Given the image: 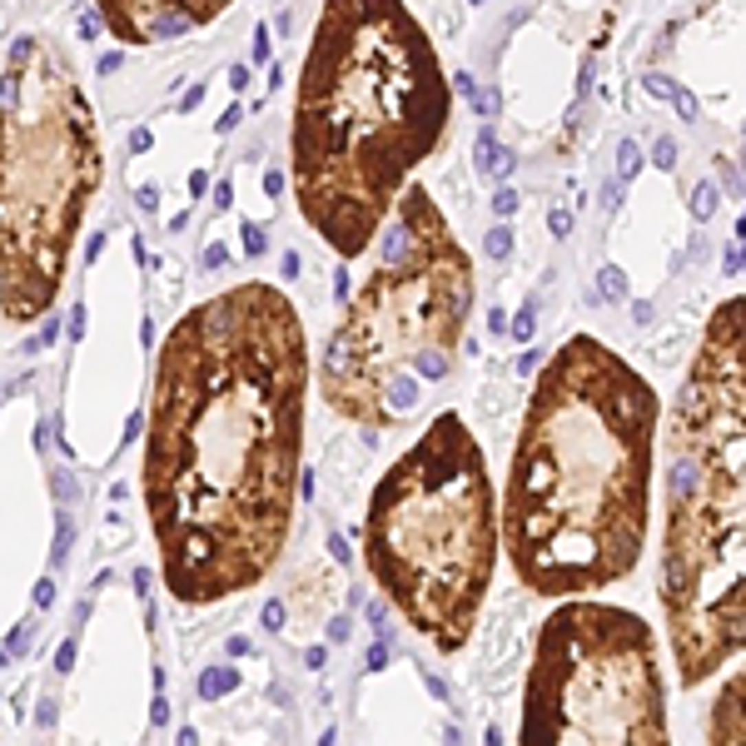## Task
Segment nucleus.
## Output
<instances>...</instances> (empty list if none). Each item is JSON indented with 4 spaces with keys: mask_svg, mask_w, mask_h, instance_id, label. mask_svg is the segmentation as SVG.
I'll list each match as a JSON object with an SVG mask.
<instances>
[{
    "mask_svg": "<svg viewBox=\"0 0 746 746\" xmlns=\"http://www.w3.org/2000/svg\"><path fill=\"white\" fill-rule=\"evenodd\" d=\"M741 269H746V239H736L727 249V274H741Z\"/></svg>",
    "mask_w": 746,
    "mask_h": 746,
    "instance_id": "obj_22",
    "label": "nucleus"
},
{
    "mask_svg": "<svg viewBox=\"0 0 746 746\" xmlns=\"http://www.w3.org/2000/svg\"><path fill=\"white\" fill-rule=\"evenodd\" d=\"M692 209H696V219H712V209H716V184H696Z\"/></svg>",
    "mask_w": 746,
    "mask_h": 746,
    "instance_id": "obj_16",
    "label": "nucleus"
},
{
    "mask_svg": "<svg viewBox=\"0 0 746 746\" xmlns=\"http://www.w3.org/2000/svg\"><path fill=\"white\" fill-rule=\"evenodd\" d=\"M70 657H75V642H65V647H60V657H55V667H60V672H70Z\"/></svg>",
    "mask_w": 746,
    "mask_h": 746,
    "instance_id": "obj_31",
    "label": "nucleus"
},
{
    "mask_svg": "<svg viewBox=\"0 0 746 746\" xmlns=\"http://www.w3.org/2000/svg\"><path fill=\"white\" fill-rule=\"evenodd\" d=\"M672 105H677V115H681V120H696V100H692L687 90H681V85H677V95H672Z\"/></svg>",
    "mask_w": 746,
    "mask_h": 746,
    "instance_id": "obj_21",
    "label": "nucleus"
},
{
    "mask_svg": "<svg viewBox=\"0 0 746 746\" xmlns=\"http://www.w3.org/2000/svg\"><path fill=\"white\" fill-rule=\"evenodd\" d=\"M224 264H229V249L224 244H209L204 249V269H224Z\"/></svg>",
    "mask_w": 746,
    "mask_h": 746,
    "instance_id": "obj_25",
    "label": "nucleus"
},
{
    "mask_svg": "<svg viewBox=\"0 0 746 746\" xmlns=\"http://www.w3.org/2000/svg\"><path fill=\"white\" fill-rule=\"evenodd\" d=\"M507 169H513V155L498 144V135L493 130H478V175H487V179H503Z\"/></svg>",
    "mask_w": 746,
    "mask_h": 746,
    "instance_id": "obj_11",
    "label": "nucleus"
},
{
    "mask_svg": "<svg viewBox=\"0 0 746 746\" xmlns=\"http://www.w3.org/2000/svg\"><path fill=\"white\" fill-rule=\"evenodd\" d=\"M80 333H85V309L70 314V338H80Z\"/></svg>",
    "mask_w": 746,
    "mask_h": 746,
    "instance_id": "obj_34",
    "label": "nucleus"
},
{
    "mask_svg": "<svg viewBox=\"0 0 746 746\" xmlns=\"http://www.w3.org/2000/svg\"><path fill=\"white\" fill-rule=\"evenodd\" d=\"M552 234H558V239L572 234V215H567V209H552Z\"/></svg>",
    "mask_w": 746,
    "mask_h": 746,
    "instance_id": "obj_26",
    "label": "nucleus"
},
{
    "mask_svg": "<svg viewBox=\"0 0 746 746\" xmlns=\"http://www.w3.org/2000/svg\"><path fill=\"white\" fill-rule=\"evenodd\" d=\"M523 741L532 746H662L667 692L657 637L637 612L607 602L558 607L538 632L523 687Z\"/></svg>",
    "mask_w": 746,
    "mask_h": 746,
    "instance_id": "obj_8",
    "label": "nucleus"
},
{
    "mask_svg": "<svg viewBox=\"0 0 746 746\" xmlns=\"http://www.w3.org/2000/svg\"><path fill=\"white\" fill-rule=\"evenodd\" d=\"M532 329H538V304H523V314L513 318V338H518V344H527Z\"/></svg>",
    "mask_w": 746,
    "mask_h": 746,
    "instance_id": "obj_15",
    "label": "nucleus"
},
{
    "mask_svg": "<svg viewBox=\"0 0 746 746\" xmlns=\"http://www.w3.org/2000/svg\"><path fill=\"white\" fill-rule=\"evenodd\" d=\"M234 681H239V672H234V667H215V672H204V677H199V696H204V701H215L219 692L234 687Z\"/></svg>",
    "mask_w": 746,
    "mask_h": 746,
    "instance_id": "obj_12",
    "label": "nucleus"
},
{
    "mask_svg": "<svg viewBox=\"0 0 746 746\" xmlns=\"http://www.w3.org/2000/svg\"><path fill=\"white\" fill-rule=\"evenodd\" d=\"M244 249L254 254V259H259V254L269 249V239H264V229H259V224H244Z\"/></svg>",
    "mask_w": 746,
    "mask_h": 746,
    "instance_id": "obj_18",
    "label": "nucleus"
},
{
    "mask_svg": "<svg viewBox=\"0 0 746 746\" xmlns=\"http://www.w3.org/2000/svg\"><path fill=\"white\" fill-rule=\"evenodd\" d=\"M329 637H333V642H349V617H333V622H329Z\"/></svg>",
    "mask_w": 746,
    "mask_h": 746,
    "instance_id": "obj_28",
    "label": "nucleus"
},
{
    "mask_svg": "<svg viewBox=\"0 0 746 746\" xmlns=\"http://www.w3.org/2000/svg\"><path fill=\"white\" fill-rule=\"evenodd\" d=\"M105 175L95 110L50 40H15L6 65V175H0V269L6 324H35L65 284L85 204Z\"/></svg>",
    "mask_w": 746,
    "mask_h": 746,
    "instance_id": "obj_7",
    "label": "nucleus"
},
{
    "mask_svg": "<svg viewBox=\"0 0 746 746\" xmlns=\"http://www.w3.org/2000/svg\"><path fill=\"white\" fill-rule=\"evenodd\" d=\"M507 249H513V234H507V224H498V229H487V254H493V259H503Z\"/></svg>",
    "mask_w": 746,
    "mask_h": 746,
    "instance_id": "obj_17",
    "label": "nucleus"
},
{
    "mask_svg": "<svg viewBox=\"0 0 746 746\" xmlns=\"http://www.w3.org/2000/svg\"><path fill=\"white\" fill-rule=\"evenodd\" d=\"M622 294H627V274L617 269V264H607L602 279H597V298H602V304H617Z\"/></svg>",
    "mask_w": 746,
    "mask_h": 746,
    "instance_id": "obj_13",
    "label": "nucleus"
},
{
    "mask_svg": "<svg viewBox=\"0 0 746 746\" xmlns=\"http://www.w3.org/2000/svg\"><path fill=\"white\" fill-rule=\"evenodd\" d=\"M707 736L712 741H746V662L721 681L712 716H707Z\"/></svg>",
    "mask_w": 746,
    "mask_h": 746,
    "instance_id": "obj_10",
    "label": "nucleus"
},
{
    "mask_svg": "<svg viewBox=\"0 0 746 746\" xmlns=\"http://www.w3.org/2000/svg\"><path fill=\"white\" fill-rule=\"evenodd\" d=\"M234 0H100L105 30L120 45H160L219 20Z\"/></svg>",
    "mask_w": 746,
    "mask_h": 746,
    "instance_id": "obj_9",
    "label": "nucleus"
},
{
    "mask_svg": "<svg viewBox=\"0 0 746 746\" xmlns=\"http://www.w3.org/2000/svg\"><path fill=\"white\" fill-rule=\"evenodd\" d=\"M518 373H538V353H523L518 358Z\"/></svg>",
    "mask_w": 746,
    "mask_h": 746,
    "instance_id": "obj_36",
    "label": "nucleus"
},
{
    "mask_svg": "<svg viewBox=\"0 0 746 746\" xmlns=\"http://www.w3.org/2000/svg\"><path fill=\"white\" fill-rule=\"evenodd\" d=\"M364 562L438 652L468 642L498 567V503L483 448L458 413H438L378 478Z\"/></svg>",
    "mask_w": 746,
    "mask_h": 746,
    "instance_id": "obj_6",
    "label": "nucleus"
},
{
    "mask_svg": "<svg viewBox=\"0 0 746 746\" xmlns=\"http://www.w3.org/2000/svg\"><path fill=\"white\" fill-rule=\"evenodd\" d=\"M215 204H219V209H229V204H234V189H229V184H219V189H215Z\"/></svg>",
    "mask_w": 746,
    "mask_h": 746,
    "instance_id": "obj_33",
    "label": "nucleus"
},
{
    "mask_svg": "<svg viewBox=\"0 0 746 746\" xmlns=\"http://www.w3.org/2000/svg\"><path fill=\"white\" fill-rule=\"evenodd\" d=\"M135 204H140V209H144V215H149V209H155V204H160V195H155V189H140V195H135Z\"/></svg>",
    "mask_w": 746,
    "mask_h": 746,
    "instance_id": "obj_30",
    "label": "nucleus"
},
{
    "mask_svg": "<svg viewBox=\"0 0 746 746\" xmlns=\"http://www.w3.org/2000/svg\"><path fill=\"white\" fill-rule=\"evenodd\" d=\"M229 85H234V90H244V85H249V70L234 65V70H229Z\"/></svg>",
    "mask_w": 746,
    "mask_h": 746,
    "instance_id": "obj_32",
    "label": "nucleus"
},
{
    "mask_svg": "<svg viewBox=\"0 0 746 746\" xmlns=\"http://www.w3.org/2000/svg\"><path fill=\"white\" fill-rule=\"evenodd\" d=\"M383 662H388V642H373V647H369V667L378 672Z\"/></svg>",
    "mask_w": 746,
    "mask_h": 746,
    "instance_id": "obj_27",
    "label": "nucleus"
},
{
    "mask_svg": "<svg viewBox=\"0 0 746 746\" xmlns=\"http://www.w3.org/2000/svg\"><path fill=\"white\" fill-rule=\"evenodd\" d=\"M652 383L578 333L542 364L503 493V547L538 597L622 582L652 523Z\"/></svg>",
    "mask_w": 746,
    "mask_h": 746,
    "instance_id": "obj_2",
    "label": "nucleus"
},
{
    "mask_svg": "<svg viewBox=\"0 0 746 746\" xmlns=\"http://www.w3.org/2000/svg\"><path fill=\"white\" fill-rule=\"evenodd\" d=\"M453 90L403 0H324L289 124L304 224L358 259L393 219L413 169L443 144Z\"/></svg>",
    "mask_w": 746,
    "mask_h": 746,
    "instance_id": "obj_3",
    "label": "nucleus"
},
{
    "mask_svg": "<svg viewBox=\"0 0 746 746\" xmlns=\"http://www.w3.org/2000/svg\"><path fill=\"white\" fill-rule=\"evenodd\" d=\"M473 309V264L423 184H408L383 234V264L329 333L318 393L349 423L393 428L458 358Z\"/></svg>",
    "mask_w": 746,
    "mask_h": 746,
    "instance_id": "obj_5",
    "label": "nucleus"
},
{
    "mask_svg": "<svg viewBox=\"0 0 746 746\" xmlns=\"http://www.w3.org/2000/svg\"><path fill=\"white\" fill-rule=\"evenodd\" d=\"M254 60H269V35L254 30Z\"/></svg>",
    "mask_w": 746,
    "mask_h": 746,
    "instance_id": "obj_29",
    "label": "nucleus"
},
{
    "mask_svg": "<svg viewBox=\"0 0 746 746\" xmlns=\"http://www.w3.org/2000/svg\"><path fill=\"white\" fill-rule=\"evenodd\" d=\"M264 627L269 632H284V602H264Z\"/></svg>",
    "mask_w": 746,
    "mask_h": 746,
    "instance_id": "obj_23",
    "label": "nucleus"
},
{
    "mask_svg": "<svg viewBox=\"0 0 746 746\" xmlns=\"http://www.w3.org/2000/svg\"><path fill=\"white\" fill-rule=\"evenodd\" d=\"M642 85H647V95H657V100H672V95H677V85H672L667 75H647Z\"/></svg>",
    "mask_w": 746,
    "mask_h": 746,
    "instance_id": "obj_19",
    "label": "nucleus"
},
{
    "mask_svg": "<svg viewBox=\"0 0 746 746\" xmlns=\"http://www.w3.org/2000/svg\"><path fill=\"white\" fill-rule=\"evenodd\" d=\"M637 164H642V160H637V144H632V140H622V144H617V179L627 184V179L637 175Z\"/></svg>",
    "mask_w": 746,
    "mask_h": 746,
    "instance_id": "obj_14",
    "label": "nucleus"
},
{
    "mask_svg": "<svg viewBox=\"0 0 746 746\" xmlns=\"http://www.w3.org/2000/svg\"><path fill=\"white\" fill-rule=\"evenodd\" d=\"M309 344L294 304L239 284L169 329L144 423V513L175 602H219L264 578L304 493Z\"/></svg>",
    "mask_w": 746,
    "mask_h": 746,
    "instance_id": "obj_1",
    "label": "nucleus"
},
{
    "mask_svg": "<svg viewBox=\"0 0 746 746\" xmlns=\"http://www.w3.org/2000/svg\"><path fill=\"white\" fill-rule=\"evenodd\" d=\"M662 617L681 687L746 652V298L716 304L672 408Z\"/></svg>",
    "mask_w": 746,
    "mask_h": 746,
    "instance_id": "obj_4",
    "label": "nucleus"
},
{
    "mask_svg": "<svg viewBox=\"0 0 746 746\" xmlns=\"http://www.w3.org/2000/svg\"><path fill=\"white\" fill-rule=\"evenodd\" d=\"M199 100H204V85H195V90H189V95H184V105H179V110H195V105H199Z\"/></svg>",
    "mask_w": 746,
    "mask_h": 746,
    "instance_id": "obj_35",
    "label": "nucleus"
},
{
    "mask_svg": "<svg viewBox=\"0 0 746 746\" xmlns=\"http://www.w3.org/2000/svg\"><path fill=\"white\" fill-rule=\"evenodd\" d=\"M652 160H657V169H672V164H677V144H672V140H657Z\"/></svg>",
    "mask_w": 746,
    "mask_h": 746,
    "instance_id": "obj_20",
    "label": "nucleus"
},
{
    "mask_svg": "<svg viewBox=\"0 0 746 746\" xmlns=\"http://www.w3.org/2000/svg\"><path fill=\"white\" fill-rule=\"evenodd\" d=\"M493 209H498V215L507 219V215L518 209V195H513V189H498V195H493Z\"/></svg>",
    "mask_w": 746,
    "mask_h": 746,
    "instance_id": "obj_24",
    "label": "nucleus"
}]
</instances>
